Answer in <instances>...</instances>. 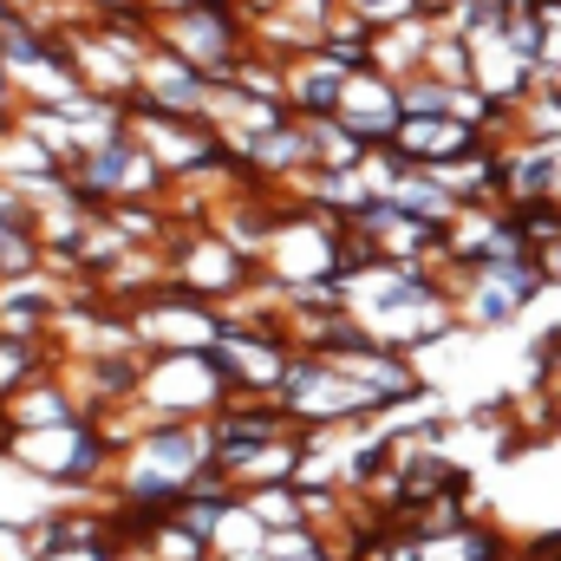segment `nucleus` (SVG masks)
Instances as JSON below:
<instances>
[{
	"label": "nucleus",
	"instance_id": "nucleus-3",
	"mask_svg": "<svg viewBox=\"0 0 561 561\" xmlns=\"http://www.w3.org/2000/svg\"><path fill=\"white\" fill-rule=\"evenodd\" d=\"M536 255H542V275H549V280L561 287V242H549V249H536Z\"/></svg>",
	"mask_w": 561,
	"mask_h": 561
},
{
	"label": "nucleus",
	"instance_id": "nucleus-4",
	"mask_svg": "<svg viewBox=\"0 0 561 561\" xmlns=\"http://www.w3.org/2000/svg\"><path fill=\"white\" fill-rule=\"evenodd\" d=\"M542 105H549V112H561V85H549V92H542Z\"/></svg>",
	"mask_w": 561,
	"mask_h": 561
},
{
	"label": "nucleus",
	"instance_id": "nucleus-2",
	"mask_svg": "<svg viewBox=\"0 0 561 561\" xmlns=\"http://www.w3.org/2000/svg\"><path fill=\"white\" fill-rule=\"evenodd\" d=\"M503 46H516V66H542V53H549V7H523L503 26Z\"/></svg>",
	"mask_w": 561,
	"mask_h": 561
},
{
	"label": "nucleus",
	"instance_id": "nucleus-1",
	"mask_svg": "<svg viewBox=\"0 0 561 561\" xmlns=\"http://www.w3.org/2000/svg\"><path fill=\"white\" fill-rule=\"evenodd\" d=\"M510 190H516V203L561 196V157L556 150H542V157H516V163H510Z\"/></svg>",
	"mask_w": 561,
	"mask_h": 561
}]
</instances>
